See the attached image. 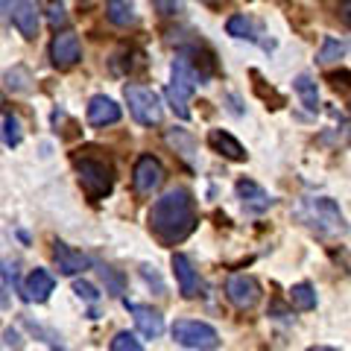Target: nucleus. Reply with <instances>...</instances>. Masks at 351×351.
<instances>
[{
	"label": "nucleus",
	"mask_w": 351,
	"mask_h": 351,
	"mask_svg": "<svg viewBox=\"0 0 351 351\" xmlns=\"http://www.w3.org/2000/svg\"><path fill=\"white\" fill-rule=\"evenodd\" d=\"M226 29H228V36H234V38H255V24H252L246 15H232Z\"/></svg>",
	"instance_id": "obj_21"
},
{
	"label": "nucleus",
	"mask_w": 351,
	"mask_h": 351,
	"mask_svg": "<svg viewBox=\"0 0 351 351\" xmlns=\"http://www.w3.org/2000/svg\"><path fill=\"white\" fill-rule=\"evenodd\" d=\"M12 24L24 38H36L38 36V3L36 0H18L12 9Z\"/></svg>",
	"instance_id": "obj_13"
},
{
	"label": "nucleus",
	"mask_w": 351,
	"mask_h": 351,
	"mask_svg": "<svg viewBox=\"0 0 351 351\" xmlns=\"http://www.w3.org/2000/svg\"><path fill=\"white\" fill-rule=\"evenodd\" d=\"M106 15L114 27H129L135 24V9H132V0H106Z\"/></svg>",
	"instance_id": "obj_19"
},
{
	"label": "nucleus",
	"mask_w": 351,
	"mask_h": 351,
	"mask_svg": "<svg viewBox=\"0 0 351 351\" xmlns=\"http://www.w3.org/2000/svg\"><path fill=\"white\" fill-rule=\"evenodd\" d=\"M304 219L311 223L319 234H346V217L339 214L334 199H311L304 208Z\"/></svg>",
	"instance_id": "obj_5"
},
{
	"label": "nucleus",
	"mask_w": 351,
	"mask_h": 351,
	"mask_svg": "<svg viewBox=\"0 0 351 351\" xmlns=\"http://www.w3.org/2000/svg\"><path fill=\"white\" fill-rule=\"evenodd\" d=\"M6 80H9V88H12V91H29V73L24 68L9 71Z\"/></svg>",
	"instance_id": "obj_26"
},
{
	"label": "nucleus",
	"mask_w": 351,
	"mask_h": 351,
	"mask_svg": "<svg viewBox=\"0 0 351 351\" xmlns=\"http://www.w3.org/2000/svg\"><path fill=\"white\" fill-rule=\"evenodd\" d=\"M9 3H12V0H0V12H3V9H6Z\"/></svg>",
	"instance_id": "obj_32"
},
{
	"label": "nucleus",
	"mask_w": 351,
	"mask_h": 351,
	"mask_svg": "<svg viewBox=\"0 0 351 351\" xmlns=\"http://www.w3.org/2000/svg\"><path fill=\"white\" fill-rule=\"evenodd\" d=\"M328 80L334 82V88H339V85H343L346 91L351 94V73H348V71H337V73H331V76H328Z\"/></svg>",
	"instance_id": "obj_30"
},
{
	"label": "nucleus",
	"mask_w": 351,
	"mask_h": 351,
	"mask_svg": "<svg viewBox=\"0 0 351 351\" xmlns=\"http://www.w3.org/2000/svg\"><path fill=\"white\" fill-rule=\"evenodd\" d=\"M173 339L184 348H199V351L219 346L217 328H211L208 322H199V319H176L173 322Z\"/></svg>",
	"instance_id": "obj_4"
},
{
	"label": "nucleus",
	"mask_w": 351,
	"mask_h": 351,
	"mask_svg": "<svg viewBox=\"0 0 351 351\" xmlns=\"http://www.w3.org/2000/svg\"><path fill=\"white\" fill-rule=\"evenodd\" d=\"M293 88H295V94H299V100H302V106L307 108V112H319V88H316V82L311 80V76L307 73L295 76Z\"/></svg>",
	"instance_id": "obj_18"
},
{
	"label": "nucleus",
	"mask_w": 351,
	"mask_h": 351,
	"mask_svg": "<svg viewBox=\"0 0 351 351\" xmlns=\"http://www.w3.org/2000/svg\"><path fill=\"white\" fill-rule=\"evenodd\" d=\"M199 3H208V6H214V3H217V0H199Z\"/></svg>",
	"instance_id": "obj_33"
},
{
	"label": "nucleus",
	"mask_w": 351,
	"mask_h": 351,
	"mask_svg": "<svg viewBox=\"0 0 351 351\" xmlns=\"http://www.w3.org/2000/svg\"><path fill=\"white\" fill-rule=\"evenodd\" d=\"M132 184L141 196H152L161 184H164V167L158 158L152 156H141L135 164V173H132Z\"/></svg>",
	"instance_id": "obj_7"
},
{
	"label": "nucleus",
	"mask_w": 351,
	"mask_h": 351,
	"mask_svg": "<svg viewBox=\"0 0 351 351\" xmlns=\"http://www.w3.org/2000/svg\"><path fill=\"white\" fill-rule=\"evenodd\" d=\"M53 287H56V281H53L47 269H32L24 281V299L27 302H47Z\"/></svg>",
	"instance_id": "obj_15"
},
{
	"label": "nucleus",
	"mask_w": 351,
	"mask_h": 351,
	"mask_svg": "<svg viewBox=\"0 0 351 351\" xmlns=\"http://www.w3.org/2000/svg\"><path fill=\"white\" fill-rule=\"evenodd\" d=\"M152 6H156V12L161 18H173L182 12V0H152Z\"/></svg>",
	"instance_id": "obj_27"
},
{
	"label": "nucleus",
	"mask_w": 351,
	"mask_h": 351,
	"mask_svg": "<svg viewBox=\"0 0 351 351\" xmlns=\"http://www.w3.org/2000/svg\"><path fill=\"white\" fill-rule=\"evenodd\" d=\"M339 18L351 27V0H343V6H339Z\"/></svg>",
	"instance_id": "obj_31"
},
{
	"label": "nucleus",
	"mask_w": 351,
	"mask_h": 351,
	"mask_svg": "<svg viewBox=\"0 0 351 351\" xmlns=\"http://www.w3.org/2000/svg\"><path fill=\"white\" fill-rule=\"evenodd\" d=\"M141 348H144V343H141L135 334H129V331H120L112 339V351H141Z\"/></svg>",
	"instance_id": "obj_24"
},
{
	"label": "nucleus",
	"mask_w": 351,
	"mask_h": 351,
	"mask_svg": "<svg viewBox=\"0 0 351 351\" xmlns=\"http://www.w3.org/2000/svg\"><path fill=\"white\" fill-rule=\"evenodd\" d=\"M343 56H346V47H343V44H339L337 38H325L319 56H316V62H319V64H331V62H339Z\"/></svg>",
	"instance_id": "obj_23"
},
{
	"label": "nucleus",
	"mask_w": 351,
	"mask_h": 351,
	"mask_svg": "<svg viewBox=\"0 0 351 351\" xmlns=\"http://www.w3.org/2000/svg\"><path fill=\"white\" fill-rule=\"evenodd\" d=\"M53 258H56V267L62 276H80V272H85L88 267H91V258L82 255V252L71 249L68 243H56L53 246Z\"/></svg>",
	"instance_id": "obj_11"
},
{
	"label": "nucleus",
	"mask_w": 351,
	"mask_h": 351,
	"mask_svg": "<svg viewBox=\"0 0 351 351\" xmlns=\"http://www.w3.org/2000/svg\"><path fill=\"white\" fill-rule=\"evenodd\" d=\"M76 173H80V184L88 199L97 202L112 193V173H108L106 164L94 158H82V161H76Z\"/></svg>",
	"instance_id": "obj_6"
},
{
	"label": "nucleus",
	"mask_w": 351,
	"mask_h": 351,
	"mask_svg": "<svg viewBox=\"0 0 351 351\" xmlns=\"http://www.w3.org/2000/svg\"><path fill=\"white\" fill-rule=\"evenodd\" d=\"M50 59H53V64H56V68H62V71L73 68V64L82 59L80 38H76L73 32H68V29H62L59 36H53V41H50Z\"/></svg>",
	"instance_id": "obj_9"
},
{
	"label": "nucleus",
	"mask_w": 351,
	"mask_h": 351,
	"mask_svg": "<svg viewBox=\"0 0 351 351\" xmlns=\"http://www.w3.org/2000/svg\"><path fill=\"white\" fill-rule=\"evenodd\" d=\"M226 295L237 311H252L261 299V284L252 276H232L226 284Z\"/></svg>",
	"instance_id": "obj_8"
},
{
	"label": "nucleus",
	"mask_w": 351,
	"mask_h": 351,
	"mask_svg": "<svg viewBox=\"0 0 351 351\" xmlns=\"http://www.w3.org/2000/svg\"><path fill=\"white\" fill-rule=\"evenodd\" d=\"M173 276L179 281V293L184 299H193L196 290H199V276H196L188 255H173Z\"/></svg>",
	"instance_id": "obj_14"
},
{
	"label": "nucleus",
	"mask_w": 351,
	"mask_h": 351,
	"mask_svg": "<svg viewBox=\"0 0 351 351\" xmlns=\"http://www.w3.org/2000/svg\"><path fill=\"white\" fill-rule=\"evenodd\" d=\"M208 144H211L214 152H219V156H226V158H232V161H243L246 158L243 144H240L234 135L223 132V129H211V132H208Z\"/></svg>",
	"instance_id": "obj_17"
},
{
	"label": "nucleus",
	"mask_w": 351,
	"mask_h": 351,
	"mask_svg": "<svg viewBox=\"0 0 351 351\" xmlns=\"http://www.w3.org/2000/svg\"><path fill=\"white\" fill-rule=\"evenodd\" d=\"M6 144L9 147H18L21 144V123L15 117H6Z\"/></svg>",
	"instance_id": "obj_28"
},
{
	"label": "nucleus",
	"mask_w": 351,
	"mask_h": 351,
	"mask_svg": "<svg viewBox=\"0 0 351 351\" xmlns=\"http://www.w3.org/2000/svg\"><path fill=\"white\" fill-rule=\"evenodd\" d=\"M126 103H129V112L132 117L138 120L141 126H158L161 117H164V108L156 91L149 88H141V85H126Z\"/></svg>",
	"instance_id": "obj_3"
},
{
	"label": "nucleus",
	"mask_w": 351,
	"mask_h": 351,
	"mask_svg": "<svg viewBox=\"0 0 351 351\" xmlns=\"http://www.w3.org/2000/svg\"><path fill=\"white\" fill-rule=\"evenodd\" d=\"M149 228L161 243H182L193 228H196V208L193 193L188 188H173L152 202L149 208Z\"/></svg>",
	"instance_id": "obj_1"
},
{
	"label": "nucleus",
	"mask_w": 351,
	"mask_h": 351,
	"mask_svg": "<svg viewBox=\"0 0 351 351\" xmlns=\"http://www.w3.org/2000/svg\"><path fill=\"white\" fill-rule=\"evenodd\" d=\"M196 71H193V64L184 59V56H179L173 62V80H170V85H167V100H170V106H173V112L179 114L182 120H188L191 117V108H188V100H191V94L196 91Z\"/></svg>",
	"instance_id": "obj_2"
},
{
	"label": "nucleus",
	"mask_w": 351,
	"mask_h": 351,
	"mask_svg": "<svg viewBox=\"0 0 351 351\" xmlns=\"http://www.w3.org/2000/svg\"><path fill=\"white\" fill-rule=\"evenodd\" d=\"M120 114H123L120 106L106 94H97V97H91V103H88V123L91 126H112L120 120Z\"/></svg>",
	"instance_id": "obj_10"
},
{
	"label": "nucleus",
	"mask_w": 351,
	"mask_h": 351,
	"mask_svg": "<svg viewBox=\"0 0 351 351\" xmlns=\"http://www.w3.org/2000/svg\"><path fill=\"white\" fill-rule=\"evenodd\" d=\"M237 196H240V202H243L246 211H252V214H263L272 205V196L252 179H240L237 182Z\"/></svg>",
	"instance_id": "obj_12"
},
{
	"label": "nucleus",
	"mask_w": 351,
	"mask_h": 351,
	"mask_svg": "<svg viewBox=\"0 0 351 351\" xmlns=\"http://www.w3.org/2000/svg\"><path fill=\"white\" fill-rule=\"evenodd\" d=\"M73 293L80 295V299H85V302H97V299H100V293H97L91 284H85V281H76L73 284Z\"/></svg>",
	"instance_id": "obj_29"
},
{
	"label": "nucleus",
	"mask_w": 351,
	"mask_h": 351,
	"mask_svg": "<svg viewBox=\"0 0 351 351\" xmlns=\"http://www.w3.org/2000/svg\"><path fill=\"white\" fill-rule=\"evenodd\" d=\"M290 304L295 307V311H313L316 307V293L311 284H295V287L290 290Z\"/></svg>",
	"instance_id": "obj_20"
},
{
	"label": "nucleus",
	"mask_w": 351,
	"mask_h": 351,
	"mask_svg": "<svg viewBox=\"0 0 351 351\" xmlns=\"http://www.w3.org/2000/svg\"><path fill=\"white\" fill-rule=\"evenodd\" d=\"M47 18H50V27H53V29L68 27V15H64V3H62V0H50Z\"/></svg>",
	"instance_id": "obj_25"
},
{
	"label": "nucleus",
	"mask_w": 351,
	"mask_h": 351,
	"mask_svg": "<svg viewBox=\"0 0 351 351\" xmlns=\"http://www.w3.org/2000/svg\"><path fill=\"white\" fill-rule=\"evenodd\" d=\"M126 307H129L132 313H135V325H138V331L144 334V337L156 339V337L164 334V316H161L158 311H152V307H144V304H129V302H126Z\"/></svg>",
	"instance_id": "obj_16"
},
{
	"label": "nucleus",
	"mask_w": 351,
	"mask_h": 351,
	"mask_svg": "<svg viewBox=\"0 0 351 351\" xmlns=\"http://www.w3.org/2000/svg\"><path fill=\"white\" fill-rule=\"evenodd\" d=\"M100 278L106 281V293L120 295V293L126 290V278H123V272H117L114 267H100Z\"/></svg>",
	"instance_id": "obj_22"
}]
</instances>
